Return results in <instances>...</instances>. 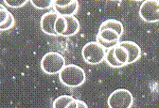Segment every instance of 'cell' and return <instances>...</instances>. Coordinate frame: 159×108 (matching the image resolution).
<instances>
[{
  "label": "cell",
  "mask_w": 159,
  "mask_h": 108,
  "mask_svg": "<svg viewBox=\"0 0 159 108\" xmlns=\"http://www.w3.org/2000/svg\"><path fill=\"white\" fill-rule=\"evenodd\" d=\"M139 16L147 23L159 22V1L146 0L139 8Z\"/></svg>",
  "instance_id": "5b68a950"
},
{
  "label": "cell",
  "mask_w": 159,
  "mask_h": 108,
  "mask_svg": "<svg viewBox=\"0 0 159 108\" xmlns=\"http://www.w3.org/2000/svg\"><path fill=\"white\" fill-rule=\"evenodd\" d=\"M14 25H15V19H14L13 15H11V18L8 20V22H7L5 25L0 26V30H1V31H5V30L11 29V27H13Z\"/></svg>",
  "instance_id": "ac0fdd59"
},
{
  "label": "cell",
  "mask_w": 159,
  "mask_h": 108,
  "mask_svg": "<svg viewBox=\"0 0 159 108\" xmlns=\"http://www.w3.org/2000/svg\"><path fill=\"white\" fill-rule=\"evenodd\" d=\"M12 14L1 4L0 5V26L5 25Z\"/></svg>",
  "instance_id": "2e32d148"
},
{
  "label": "cell",
  "mask_w": 159,
  "mask_h": 108,
  "mask_svg": "<svg viewBox=\"0 0 159 108\" xmlns=\"http://www.w3.org/2000/svg\"><path fill=\"white\" fill-rule=\"evenodd\" d=\"M59 79L64 85L68 88H78L84 85L86 79L83 68L75 64L66 65V67L59 73Z\"/></svg>",
  "instance_id": "6da1fadb"
},
{
  "label": "cell",
  "mask_w": 159,
  "mask_h": 108,
  "mask_svg": "<svg viewBox=\"0 0 159 108\" xmlns=\"http://www.w3.org/2000/svg\"><path fill=\"white\" fill-rule=\"evenodd\" d=\"M109 108H131L134 103V96L126 89H117L108 97Z\"/></svg>",
  "instance_id": "277c9868"
},
{
  "label": "cell",
  "mask_w": 159,
  "mask_h": 108,
  "mask_svg": "<svg viewBox=\"0 0 159 108\" xmlns=\"http://www.w3.org/2000/svg\"><path fill=\"white\" fill-rule=\"evenodd\" d=\"M66 67V59L58 52H48L41 59V69L47 74L59 73Z\"/></svg>",
  "instance_id": "7a4b0ae2"
},
{
  "label": "cell",
  "mask_w": 159,
  "mask_h": 108,
  "mask_svg": "<svg viewBox=\"0 0 159 108\" xmlns=\"http://www.w3.org/2000/svg\"><path fill=\"white\" fill-rule=\"evenodd\" d=\"M66 20V30L63 37H71L80 30V22L75 16H65Z\"/></svg>",
  "instance_id": "9c48e42d"
},
{
  "label": "cell",
  "mask_w": 159,
  "mask_h": 108,
  "mask_svg": "<svg viewBox=\"0 0 159 108\" xmlns=\"http://www.w3.org/2000/svg\"><path fill=\"white\" fill-rule=\"evenodd\" d=\"M119 45L123 46L129 54V64L137 61L141 56V48L136 42L132 40H123L118 43Z\"/></svg>",
  "instance_id": "ba28073f"
},
{
  "label": "cell",
  "mask_w": 159,
  "mask_h": 108,
  "mask_svg": "<svg viewBox=\"0 0 159 108\" xmlns=\"http://www.w3.org/2000/svg\"><path fill=\"white\" fill-rule=\"evenodd\" d=\"M58 17L59 14L56 11H48L42 15L40 25L44 33L50 36H58L55 31V23Z\"/></svg>",
  "instance_id": "52a82bcc"
},
{
  "label": "cell",
  "mask_w": 159,
  "mask_h": 108,
  "mask_svg": "<svg viewBox=\"0 0 159 108\" xmlns=\"http://www.w3.org/2000/svg\"><path fill=\"white\" fill-rule=\"evenodd\" d=\"M114 54H115L116 60L121 64L122 67L129 64V54L123 46L119 45V44L115 46L114 47Z\"/></svg>",
  "instance_id": "30bf717a"
},
{
  "label": "cell",
  "mask_w": 159,
  "mask_h": 108,
  "mask_svg": "<svg viewBox=\"0 0 159 108\" xmlns=\"http://www.w3.org/2000/svg\"><path fill=\"white\" fill-rule=\"evenodd\" d=\"M3 3H6L7 6L11 8H21L26 3H28V0H4Z\"/></svg>",
  "instance_id": "e0dca14e"
},
{
  "label": "cell",
  "mask_w": 159,
  "mask_h": 108,
  "mask_svg": "<svg viewBox=\"0 0 159 108\" xmlns=\"http://www.w3.org/2000/svg\"><path fill=\"white\" fill-rule=\"evenodd\" d=\"M66 108H78V100L74 99Z\"/></svg>",
  "instance_id": "d6986e66"
},
{
  "label": "cell",
  "mask_w": 159,
  "mask_h": 108,
  "mask_svg": "<svg viewBox=\"0 0 159 108\" xmlns=\"http://www.w3.org/2000/svg\"><path fill=\"white\" fill-rule=\"evenodd\" d=\"M66 30V20L65 16L59 15L55 23V31L58 36H64Z\"/></svg>",
  "instance_id": "4fadbf2b"
},
{
  "label": "cell",
  "mask_w": 159,
  "mask_h": 108,
  "mask_svg": "<svg viewBox=\"0 0 159 108\" xmlns=\"http://www.w3.org/2000/svg\"><path fill=\"white\" fill-rule=\"evenodd\" d=\"M74 99L75 98H73L72 96H69V95L59 96L53 102V108H66Z\"/></svg>",
  "instance_id": "7c38bea8"
},
{
  "label": "cell",
  "mask_w": 159,
  "mask_h": 108,
  "mask_svg": "<svg viewBox=\"0 0 159 108\" xmlns=\"http://www.w3.org/2000/svg\"><path fill=\"white\" fill-rule=\"evenodd\" d=\"M78 108H88V106L84 101L78 100Z\"/></svg>",
  "instance_id": "ffe728a7"
},
{
  "label": "cell",
  "mask_w": 159,
  "mask_h": 108,
  "mask_svg": "<svg viewBox=\"0 0 159 108\" xmlns=\"http://www.w3.org/2000/svg\"><path fill=\"white\" fill-rule=\"evenodd\" d=\"M99 27H102V28H103V27L114 28V29H116L120 35H122L123 34V31H124L122 23H121L120 21L116 20V19H108V20L103 21Z\"/></svg>",
  "instance_id": "8fae6325"
},
{
  "label": "cell",
  "mask_w": 159,
  "mask_h": 108,
  "mask_svg": "<svg viewBox=\"0 0 159 108\" xmlns=\"http://www.w3.org/2000/svg\"><path fill=\"white\" fill-rule=\"evenodd\" d=\"M84 60L90 65H97L105 60L106 50L97 41H89L82 50Z\"/></svg>",
  "instance_id": "3957f363"
},
{
  "label": "cell",
  "mask_w": 159,
  "mask_h": 108,
  "mask_svg": "<svg viewBox=\"0 0 159 108\" xmlns=\"http://www.w3.org/2000/svg\"><path fill=\"white\" fill-rule=\"evenodd\" d=\"M30 3L39 10H46L53 6L54 1L52 0H31Z\"/></svg>",
  "instance_id": "9a60e30c"
},
{
  "label": "cell",
  "mask_w": 159,
  "mask_h": 108,
  "mask_svg": "<svg viewBox=\"0 0 159 108\" xmlns=\"http://www.w3.org/2000/svg\"><path fill=\"white\" fill-rule=\"evenodd\" d=\"M105 61L106 63L109 65V66L113 67V68H121V64L119 63L114 54V47L110 48L109 50L106 51V56H105Z\"/></svg>",
  "instance_id": "5bb4252c"
},
{
  "label": "cell",
  "mask_w": 159,
  "mask_h": 108,
  "mask_svg": "<svg viewBox=\"0 0 159 108\" xmlns=\"http://www.w3.org/2000/svg\"><path fill=\"white\" fill-rule=\"evenodd\" d=\"M53 7L59 15L74 16L78 11L79 2L77 0H54Z\"/></svg>",
  "instance_id": "8992f818"
}]
</instances>
